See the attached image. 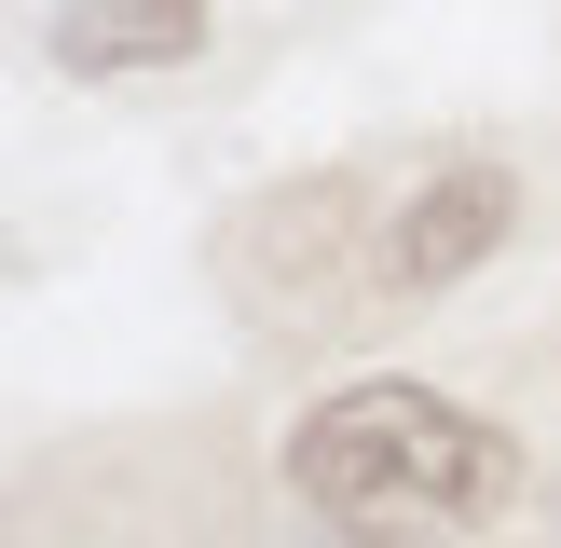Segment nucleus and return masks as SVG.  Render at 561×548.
<instances>
[{"instance_id":"obj_2","label":"nucleus","mask_w":561,"mask_h":548,"mask_svg":"<svg viewBox=\"0 0 561 548\" xmlns=\"http://www.w3.org/2000/svg\"><path fill=\"white\" fill-rule=\"evenodd\" d=\"M507 219H520L507 164H453V179H425L398 206V233H383V288H453V274H480L493 247H507Z\"/></svg>"},{"instance_id":"obj_1","label":"nucleus","mask_w":561,"mask_h":548,"mask_svg":"<svg viewBox=\"0 0 561 548\" xmlns=\"http://www.w3.org/2000/svg\"><path fill=\"white\" fill-rule=\"evenodd\" d=\"M288 480L316 521H356V535H425V521H493L520 493V453L493 425H466L425 384H343V398L301 411Z\"/></svg>"},{"instance_id":"obj_4","label":"nucleus","mask_w":561,"mask_h":548,"mask_svg":"<svg viewBox=\"0 0 561 548\" xmlns=\"http://www.w3.org/2000/svg\"><path fill=\"white\" fill-rule=\"evenodd\" d=\"M301 548H383V535H356V521H329V535H301Z\"/></svg>"},{"instance_id":"obj_3","label":"nucleus","mask_w":561,"mask_h":548,"mask_svg":"<svg viewBox=\"0 0 561 548\" xmlns=\"http://www.w3.org/2000/svg\"><path fill=\"white\" fill-rule=\"evenodd\" d=\"M192 42H206V0H55L69 69H179Z\"/></svg>"}]
</instances>
